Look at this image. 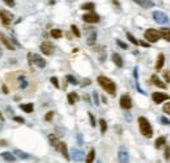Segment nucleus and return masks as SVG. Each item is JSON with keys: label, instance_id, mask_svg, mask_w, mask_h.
Listing matches in <instances>:
<instances>
[{"label": "nucleus", "instance_id": "12", "mask_svg": "<svg viewBox=\"0 0 170 163\" xmlns=\"http://www.w3.org/2000/svg\"><path fill=\"white\" fill-rule=\"evenodd\" d=\"M71 158L75 162H81L84 159V151L80 149L73 147V149H71Z\"/></svg>", "mask_w": 170, "mask_h": 163}, {"label": "nucleus", "instance_id": "50", "mask_svg": "<svg viewBox=\"0 0 170 163\" xmlns=\"http://www.w3.org/2000/svg\"><path fill=\"white\" fill-rule=\"evenodd\" d=\"M0 120H2V121H4V115L2 113V112H0Z\"/></svg>", "mask_w": 170, "mask_h": 163}, {"label": "nucleus", "instance_id": "37", "mask_svg": "<svg viewBox=\"0 0 170 163\" xmlns=\"http://www.w3.org/2000/svg\"><path fill=\"white\" fill-rule=\"evenodd\" d=\"M93 100H94V105H98L99 104V99H98V93L94 91L93 92Z\"/></svg>", "mask_w": 170, "mask_h": 163}, {"label": "nucleus", "instance_id": "15", "mask_svg": "<svg viewBox=\"0 0 170 163\" xmlns=\"http://www.w3.org/2000/svg\"><path fill=\"white\" fill-rule=\"evenodd\" d=\"M132 2L136 3L141 8H152V7H154V2H152V0H132Z\"/></svg>", "mask_w": 170, "mask_h": 163}, {"label": "nucleus", "instance_id": "11", "mask_svg": "<svg viewBox=\"0 0 170 163\" xmlns=\"http://www.w3.org/2000/svg\"><path fill=\"white\" fill-rule=\"evenodd\" d=\"M83 20L85 21V22H88V24H96V22H98L99 21V16L97 15V13H94V12H89V13H85L84 16H83Z\"/></svg>", "mask_w": 170, "mask_h": 163}, {"label": "nucleus", "instance_id": "6", "mask_svg": "<svg viewBox=\"0 0 170 163\" xmlns=\"http://www.w3.org/2000/svg\"><path fill=\"white\" fill-rule=\"evenodd\" d=\"M13 17L15 16L8 11H5V9L0 11V20H2V22L4 24V27H9L11 22L13 21Z\"/></svg>", "mask_w": 170, "mask_h": 163}, {"label": "nucleus", "instance_id": "27", "mask_svg": "<svg viewBox=\"0 0 170 163\" xmlns=\"http://www.w3.org/2000/svg\"><path fill=\"white\" fill-rule=\"evenodd\" d=\"M13 154L16 156H18V158H21V159H28L29 158V154H26L25 151H22V150H18V149H15L13 150Z\"/></svg>", "mask_w": 170, "mask_h": 163}, {"label": "nucleus", "instance_id": "14", "mask_svg": "<svg viewBox=\"0 0 170 163\" xmlns=\"http://www.w3.org/2000/svg\"><path fill=\"white\" fill-rule=\"evenodd\" d=\"M118 161L122 162V163H126L130 161V156H128V151L126 150V147H121L118 151Z\"/></svg>", "mask_w": 170, "mask_h": 163}, {"label": "nucleus", "instance_id": "33", "mask_svg": "<svg viewBox=\"0 0 170 163\" xmlns=\"http://www.w3.org/2000/svg\"><path fill=\"white\" fill-rule=\"evenodd\" d=\"M127 38H128V41L131 42V43H134V45H139V41H137L134 36H132L130 32H127Z\"/></svg>", "mask_w": 170, "mask_h": 163}, {"label": "nucleus", "instance_id": "22", "mask_svg": "<svg viewBox=\"0 0 170 163\" xmlns=\"http://www.w3.org/2000/svg\"><path fill=\"white\" fill-rule=\"evenodd\" d=\"M165 145H166V138H165V137H159V138L156 140V142H154L156 149H162V147H165Z\"/></svg>", "mask_w": 170, "mask_h": 163}, {"label": "nucleus", "instance_id": "30", "mask_svg": "<svg viewBox=\"0 0 170 163\" xmlns=\"http://www.w3.org/2000/svg\"><path fill=\"white\" fill-rule=\"evenodd\" d=\"M94 156H96V150L92 149L90 151H89V154H88V156H86V162L88 163H92L94 161Z\"/></svg>", "mask_w": 170, "mask_h": 163}, {"label": "nucleus", "instance_id": "17", "mask_svg": "<svg viewBox=\"0 0 170 163\" xmlns=\"http://www.w3.org/2000/svg\"><path fill=\"white\" fill-rule=\"evenodd\" d=\"M56 150H59V151L63 154V156L68 161L70 159V154H68V150H67V145L64 142H59V145H58V147H56Z\"/></svg>", "mask_w": 170, "mask_h": 163}, {"label": "nucleus", "instance_id": "28", "mask_svg": "<svg viewBox=\"0 0 170 163\" xmlns=\"http://www.w3.org/2000/svg\"><path fill=\"white\" fill-rule=\"evenodd\" d=\"M50 34H51L53 38H62L63 32H62L60 29H53L51 32H50Z\"/></svg>", "mask_w": 170, "mask_h": 163}, {"label": "nucleus", "instance_id": "32", "mask_svg": "<svg viewBox=\"0 0 170 163\" xmlns=\"http://www.w3.org/2000/svg\"><path fill=\"white\" fill-rule=\"evenodd\" d=\"M66 80L68 82V83L73 84V86H76V84H77V80H76V78L72 77V75H67V77H66Z\"/></svg>", "mask_w": 170, "mask_h": 163}, {"label": "nucleus", "instance_id": "10", "mask_svg": "<svg viewBox=\"0 0 170 163\" xmlns=\"http://www.w3.org/2000/svg\"><path fill=\"white\" fill-rule=\"evenodd\" d=\"M119 104H121V108H122V109H126V111L131 109V108H132L131 96H130V95H122V96H121V100H119Z\"/></svg>", "mask_w": 170, "mask_h": 163}, {"label": "nucleus", "instance_id": "4", "mask_svg": "<svg viewBox=\"0 0 170 163\" xmlns=\"http://www.w3.org/2000/svg\"><path fill=\"white\" fill-rule=\"evenodd\" d=\"M28 61L30 65H35L37 67L43 68L46 66V61L43 59L39 54H33V53H29L28 54Z\"/></svg>", "mask_w": 170, "mask_h": 163}, {"label": "nucleus", "instance_id": "40", "mask_svg": "<svg viewBox=\"0 0 170 163\" xmlns=\"http://www.w3.org/2000/svg\"><path fill=\"white\" fill-rule=\"evenodd\" d=\"M117 43H118V46H121L122 49H128V46H127V43H124V42H122L121 40H117Z\"/></svg>", "mask_w": 170, "mask_h": 163}, {"label": "nucleus", "instance_id": "8", "mask_svg": "<svg viewBox=\"0 0 170 163\" xmlns=\"http://www.w3.org/2000/svg\"><path fill=\"white\" fill-rule=\"evenodd\" d=\"M39 49H41L42 54H45V55H53L54 52H55V46L53 45L51 42H47V41L46 42H42Z\"/></svg>", "mask_w": 170, "mask_h": 163}, {"label": "nucleus", "instance_id": "7", "mask_svg": "<svg viewBox=\"0 0 170 163\" xmlns=\"http://www.w3.org/2000/svg\"><path fill=\"white\" fill-rule=\"evenodd\" d=\"M152 17H153V20L157 22V24H166L169 21V17L166 13H163V12L161 11H154L153 13H152Z\"/></svg>", "mask_w": 170, "mask_h": 163}, {"label": "nucleus", "instance_id": "47", "mask_svg": "<svg viewBox=\"0 0 170 163\" xmlns=\"http://www.w3.org/2000/svg\"><path fill=\"white\" fill-rule=\"evenodd\" d=\"M77 142H79V145H83V143H84V140H83V136H81L80 133L77 134Z\"/></svg>", "mask_w": 170, "mask_h": 163}, {"label": "nucleus", "instance_id": "25", "mask_svg": "<svg viewBox=\"0 0 170 163\" xmlns=\"http://www.w3.org/2000/svg\"><path fill=\"white\" fill-rule=\"evenodd\" d=\"M160 34H161L162 38H165L166 41L170 42V29L169 28H161L160 29Z\"/></svg>", "mask_w": 170, "mask_h": 163}, {"label": "nucleus", "instance_id": "46", "mask_svg": "<svg viewBox=\"0 0 170 163\" xmlns=\"http://www.w3.org/2000/svg\"><path fill=\"white\" fill-rule=\"evenodd\" d=\"M2 90H3V92L5 93V95H7V93H9V87H8V84H3Z\"/></svg>", "mask_w": 170, "mask_h": 163}, {"label": "nucleus", "instance_id": "41", "mask_svg": "<svg viewBox=\"0 0 170 163\" xmlns=\"http://www.w3.org/2000/svg\"><path fill=\"white\" fill-rule=\"evenodd\" d=\"M50 80H51V83L56 87V88H59V82H58V78H55V77H53L51 79H50Z\"/></svg>", "mask_w": 170, "mask_h": 163}, {"label": "nucleus", "instance_id": "18", "mask_svg": "<svg viewBox=\"0 0 170 163\" xmlns=\"http://www.w3.org/2000/svg\"><path fill=\"white\" fill-rule=\"evenodd\" d=\"M111 61L114 62L117 67H122L123 66V59H122V57L118 53H113L111 54Z\"/></svg>", "mask_w": 170, "mask_h": 163}, {"label": "nucleus", "instance_id": "31", "mask_svg": "<svg viewBox=\"0 0 170 163\" xmlns=\"http://www.w3.org/2000/svg\"><path fill=\"white\" fill-rule=\"evenodd\" d=\"M94 3H85V4H83L81 5V9H85V11H93L94 9Z\"/></svg>", "mask_w": 170, "mask_h": 163}, {"label": "nucleus", "instance_id": "35", "mask_svg": "<svg viewBox=\"0 0 170 163\" xmlns=\"http://www.w3.org/2000/svg\"><path fill=\"white\" fill-rule=\"evenodd\" d=\"M53 117H54V112H53V111H50V112H47V113H46L45 120H46V121H51V120H53Z\"/></svg>", "mask_w": 170, "mask_h": 163}, {"label": "nucleus", "instance_id": "19", "mask_svg": "<svg viewBox=\"0 0 170 163\" xmlns=\"http://www.w3.org/2000/svg\"><path fill=\"white\" fill-rule=\"evenodd\" d=\"M0 156L4 159V161H7V162H15L16 159V155L13 153H9V151H4L0 154Z\"/></svg>", "mask_w": 170, "mask_h": 163}, {"label": "nucleus", "instance_id": "43", "mask_svg": "<svg viewBox=\"0 0 170 163\" xmlns=\"http://www.w3.org/2000/svg\"><path fill=\"white\" fill-rule=\"evenodd\" d=\"M3 2L8 5V7H15V0H3Z\"/></svg>", "mask_w": 170, "mask_h": 163}, {"label": "nucleus", "instance_id": "1", "mask_svg": "<svg viewBox=\"0 0 170 163\" xmlns=\"http://www.w3.org/2000/svg\"><path fill=\"white\" fill-rule=\"evenodd\" d=\"M5 83L8 84L12 90H20L25 91H33L34 90V79L30 77V74L26 71H12L5 75Z\"/></svg>", "mask_w": 170, "mask_h": 163}, {"label": "nucleus", "instance_id": "2", "mask_svg": "<svg viewBox=\"0 0 170 163\" xmlns=\"http://www.w3.org/2000/svg\"><path fill=\"white\" fill-rule=\"evenodd\" d=\"M97 82H98V84L109 93V95L115 96V93H117V86H115V83H114V82H113L111 79H109L108 77H105V75H99V77L97 78Z\"/></svg>", "mask_w": 170, "mask_h": 163}, {"label": "nucleus", "instance_id": "3", "mask_svg": "<svg viewBox=\"0 0 170 163\" xmlns=\"http://www.w3.org/2000/svg\"><path fill=\"white\" fill-rule=\"evenodd\" d=\"M137 122H139V129H140V133L147 137V138H150L153 134V129L152 126H150V122L147 120L145 117H139V120H137Z\"/></svg>", "mask_w": 170, "mask_h": 163}, {"label": "nucleus", "instance_id": "42", "mask_svg": "<svg viewBox=\"0 0 170 163\" xmlns=\"http://www.w3.org/2000/svg\"><path fill=\"white\" fill-rule=\"evenodd\" d=\"M163 79H165V82H170V71H163Z\"/></svg>", "mask_w": 170, "mask_h": 163}, {"label": "nucleus", "instance_id": "20", "mask_svg": "<svg viewBox=\"0 0 170 163\" xmlns=\"http://www.w3.org/2000/svg\"><path fill=\"white\" fill-rule=\"evenodd\" d=\"M163 62H165V55L162 53L159 54V57H157V63H156V70H162L163 67Z\"/></svg>", "mask_w": 170, "mask_h": 163}, {"label": "nucleus", "instance_id": "48", "mask_svg": "<svg viewBox=\"0 0 170 163\" xmlns=\"http://www.w3.org/2000/svg\"><path fill=\"white\" fill-rule=\"evenodd\" d=\"M139 45H141V46H145V47H148V46H149V45H148V43H147V42H144V41L139 42Z\"/></svg>", "mask_w": 170, "mask_h": 163}, {"label": "nucleus", "instance_id": "24", "mask_svg": "<svg viewBox=\"0 0 170 163\" xmlns=\"http://www.w3.org/2000/svg\"><path fill=\"white\" fill-rule=\"evenodd\" d=\"M96 41H97V33H96V32H92L89 36H88L86 43H88L89 46H93L94 43H96Z\"/></svg>", "mask_w": 170, "mask_h": 163}, {"label": "nucleus", "instance_id": "26", "mask_svg": "<svg viewBox=\"0 0 170 163\" xmlns=\"http://www.w3.org/2000/svg\"><path fill=\"white\" fill-rule=\"evenodd\" d=\"M48 141H50V143H51V146L55 147V149L58 147L59 142H60V141L58 140V137H56L55 134H50V136H48Z\"/></svg>", "mask_w": 170, "mask_h": 163}, {"label": "nucleus", "instance_id": "16", "mask_svg": "<svg viewBox=\"0 0 170 163\" xmlns=\"http://www.w3.org/2000/svg\"><path fill=\"white\" fill-rule=\"evenodd\" d=\"M150 82H152V84H154L156 87H160V88H166V84L165 82H162L157 75H152L150 77Z\"/></svg>", "mask_w": 170, "mask_h": 163}, {"label": "nucleus", "instance_id": "29", "mask_svg": "<svg viewBox=\"0 0 170 163\" xmlns=\"http://www.w3.org/2000/svg\"><path fill=\"white\" fill-rule=\"evenodd\" d=\"M99 122V128H101V133H106V130H108V122H106L103 118H101V120L98 121Z\"/></svg>", "mask_w": 170, "mask_h": 163}, {"label": "nucleus", "instance_id": "39", "mask_svg": "<svg viewBox=\"0 0 170 163\" xmlns=\"http://www.w3.org/2000/svg\"><path fill=\"white\" fill-rule=\"evenodd\" d=\"M163 155H165V159H170V147L166 145H165V154Z\"/></svg>", "mask_w": 170, "mask_h": 163}, {"label": "nucleus", "instance_id": "52", "mask_svg": "<svg viewBox=\"0 0 170 163\" xmlns=\"http://www.w3.org/2000/svg\"><path fill=\"white\" fill-rule=\"evenodd\" d=\"M2 128H3V125H2V120H0V130H2Z\"/></svg>", "mask_w": 170, "mask_h": 163}, {"label": "nucleus", "instance_id": "21", "mask_svg": "<svg viewBox=\"0 0 170 163\" xmlns=\"http://www.w3.org/2000/svg\"><path fill=\"white\" fill-rule=\"evenodd\" d=\"M68 103H70L71 105H73L75 103H76V101H79V100H80V96L77 95V93L76 92H71V93H68Z\"/></svg>", "mask_w": 170, "mask_h": 163}, {"label": "nucleus", "instance_id": "45", "mask_svg": "<svg viewBox=\"0 0 170 163\" xmlns=\"http://www.w3.org/2000/svg\"><path fill=\"white\" fill-rule=\"evenodd\" d=\"M13 120H15L16 122H20V124H24V122H25L24 118H22V117H18V116H15V117H13Z\"/></svg>", "mask_w": 170, "mask_h": 163}, {"label": "nucleus", "instance_id": "51", "mask_svg": "<svg viewBox=\"0 0 170 163\" xmlns=\"http://www.w3.org/2000/svg\"><path fill=\"white\" fill-rule=\"evenodd\" d=\"M2 55H3V49H2V46H0V58H2Z\"/></svg>", "mask_w": 170, "mask_h": 163}, {"label": "nucleus", "instance_id": "36", "mask_svg": "<svg viewBox=\"0 0 170 163\" xmlns=\"http://www.w3.org/2000/svg\"><path fill=\"white\" fill-rule=\"evenodd\" d=\"M162 111H163V112H165V113H166V115H169V116H170V101H169V103H166L165 105H163V108H162Z\"/></svg>", "mask_w": 170, "mask_h": 163}, {"label": "nucleus", "instance_id": "23", "mask_svg": "<svg viewBox=\"0 0 170 163\" xmlns=\"http://www.w3.org/2000/svg\"><path fill=\"white\" fill-rule=\"evenodd\" d=\"M20 109L24 111V112H26V113H31V112L34 111V105L29 103V104H20Z\"/></svg>", "mask_w": 170, "mask_h": 163}, {"label": "nucleus", "instance_id": "49", "mask_svg": "<svg viewBox=\"0 0 170 163\" xmlns=\"http://www.w3.org/2000/svg\"><path fill=\"white\" fill-rule=\"evenodd\" d=\"M5 145H8V143H7V142H5V141H3V140H2V141H0V146H5Z\"/></svg>", "mask_w": 170, "mask_h": 163}, {"label": "nucleus", "instance_id": "34", "mask_svg": "<svg viewBox=\"0 0 170 163\" xmlns=\"http://www.w3.org/2000/svg\"><path fill=\"white\" fill-rule=\"evenodd\" d=\"M71 30H72V33L75 34V37H77V38H79V37L81 36L80 30H79V28L76 27V25H71Z\"/></svg>", "mask_w": 170, "mask_h": 163}, {"label": "nucleus", "instance_id": "5", "mask_svg": "<svg viewBox=\"0 0 170 163\" xmlns=\"http://www.w3.org/2000/svg\"><path fill=\"white\" fill-rule=\"evenodd\" d=\"M144 38L149 43H154L157 41H160L161 34H160V32H157L154 29H148V30H145V33H144Z\"/></svg>", "mask_w": 170, "mask_h": 163}, {"label": "nucleus", "instance_id": "9", "mask_svg": "<svg viewBox=\"0 0 170 163\" xmlns=\"http://www.w3.org/2000/svg\"><path fill=\"white\" fill-rule=\"evenodd\" d=\"M0 42L4 45V47L5 49H8V50H11V52H13V50H16V46H15V43L12 42L7 36H5L3 32H0Z\"/></svg>", "mask_w": 170, "mask_h": 163}, {"label": "nucleus", "instance_id": "13", "mask_svg": "<svg viewBox=\"0 0 170 163\" xmlns=\"http://www.w3.org/2000/svg\"><path fill=\"white\" fill-rule=\"evenodd\" d=\"M152 99L156 104H161L162 101H165V100H169L170 96L166 95V93H163V92H153Z\"/></svg>", "mask_w": 170, "mask_h": 163}, {"label": "nucleus", "instance_id": "44", "mask_svg": "<svg viewBox=\"0 0 170 163\" xmlns=\"http://www.w3.org/2000/svg\"><path fill=\"white\" fill-rule=\"evenodd\" d=\"M160 121H161V124H163V125H170V121L168 120L166 117H163V116L160 118Z\"/></svg>", "mask_w": 170, "mask_h": 163}, {"label": "nucleus", "instance_id": "38", "mask_svg": "<svg viewBox=\"0 0 170 163\" xmlns=\"http://www.w3.org/2000/svg\"><path fill=\"white\" fill-rule=\"evenodd\" d=\"M88 116H89V120H90V125L94 128L96 126V118H94V116L92 115V113H88Z\"/></svg>", "mask_w": 170, "mask_h": 163}]
</instances>
